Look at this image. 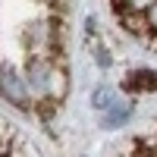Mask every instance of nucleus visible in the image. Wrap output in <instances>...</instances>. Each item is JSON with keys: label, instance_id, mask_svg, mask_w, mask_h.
<instances>
[{"label": "nucleus", "instance_id": "nucleus-1", "mask_svg": "<svg viewBox=\"0 0 157 157\" xmlns=\"http://www.w3.org/2000/svg\"><path fill=\"white\" fill-rule=\"evenodd\" d=\"M25 82H29L32 94L41 98V101H57L60 91H63V75L57 69V63L50 57H41V54L29 57V63H25Z\"/></svg>", "mask_w": 157, "mask_h": 157}, {"label": "nucleus", "instance_id": "nucleus-2", "mask_svg": "<svg viewBox=\"0 0 157 157\" xmlns=\"http://www.w3.org/2000/svg\"><path fill=\"white\" fill-rule=\"evenodd\" d=\"M0 94H3V101L16 104V107H29L32 88L25 82V72L13 69V66H0Z\"/></svg>", "mask_w": 157, "mask_h": 157}, {"label": "nucleus", "instance_id": "nucleus-3", "mask_svg": "<svg viewBox=\"0 0 157 157\" xmlns=\"http://www.w3.org/2000/svg\"><path fill=\"white\" fill-rule=\"evenodd\" d=\"M22 41H25V47H29L32 54L47 57V50L54 47V41H57L54 22H47V19H41V22H29V25H25V32H22Z\"/></svg>", "mask_w": 157, "mask_h": 157}, {"label": "nucleus", "instance_id": "nucleus-4", "mask_svg": "<svg viewBox=\"0 0 157 157\" xmlns=\"http://www.w3.org/2000/svg\"><path fill=\"white\" fill-rule=\"evenodd\" d=\"M129 116H132V101L129 98H116L110 107L101 113V126L104 129H120L123 123H129Z\"/></svg>", "mask_w": 157, "mask_h": 157}, {"label": "nucleus", "instance_id": "nucleus-5", "mask_svg": "<svg viewBox=\"0 0 157 157\" xmlns=\"http://www.w3.org/2000/svg\"><path fill=\"white\" fill-rule=\"evenodd\" d=\"M132 91H157V69H135L129 72V82Z\"/></svg>", "mask_w": 157, "mask_h": 157}, {"label": "nucleus", "instance_id": "nucleus-6", "mask_svg": "<svg viewBox=\"0 0 157 157\" xmlns=\"http://www.w3.org/2000/svg\"><path fill=\"white\" fill-rule=\"evenodd\" d=\"M113 101H116V91H113L110 85H98L94 91H91V107H94L98 113H104Z\"/></svg>", "mask_w": 157, "mask_h": 157}, {"label": "nucleus", "instance_id": "nucleus-7", "mask_svg": "<svg viewBox=\"0 0 157 157\" xmlns=\"http://www.w3.org/2000/svg\"><path fill=\"white\" fill-rule=\"evenodd\" d=\"M141 16H145V29L157 35V0H151V3L145 6V13H141Z\"/></svg>", "mask_w": 157, "mask_h": 157}, {"label": "nucleus", "instance_id": "nucleus-8", "mask_svg": "<svg viewBox=\"0 0 157 157\" xmlns=\"http://www.w3.org/2000/svg\"><path fill=\"white\" fill-rule=\"evenodd\" d=\"M94 60H98V66H101V69H110V66H113V57H110V50H107V47H101V44L94 47Z\"/></svg>", "mask_w": 157, "mask_h": 157}]
</instances>
